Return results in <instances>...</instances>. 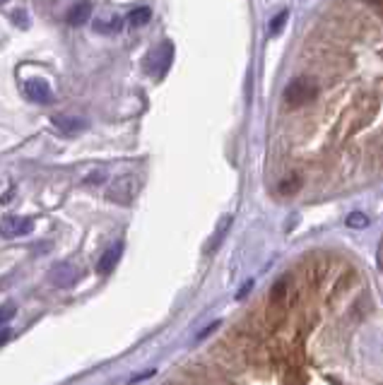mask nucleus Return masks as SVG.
Wrapping results in <instances>:
<instances>
[{
  "instance_id": "obj_13",
  "label": "nucleus",
  "mask_w": 383,
  "mask_h": 385,
  "mask_svg": "<svg viewBox=\"0 0 383 385\" xmlns=\"http://www.w3.org/2000/svg\"><path fill=\"white\" fill-rule=\"evenodd\" d=\"M299 186H301V179L296 174H292L290 179H285L280 183V192H282V195H292V192L299 188Z\"/></svg>"
},
{
  "instance_id": "obj_2",
  "label": "nucleus",
  "mask_w": 383,
  "mask_h": 385,
  "mask_svg": "<svg viewBox=\"0 0 383 385\" xmlns=\"http://www.w3.org/2000/svg\"><path fill=\"white\" fill-rule=\"evenodd\" d=\"M138 190H140V181L135 176H121V179H116L109 186L107 197L111 202H116V205H130L135 200V195H138Z\"/></svg>"
},
{
  "instance_id": "obj_9",
  "label": "nucleus",
  "mask_w": 383,
  "mask_h": 385,
  "mask_svg": "<svg viewBox=\"0 0 383 385\" xmlns=\"http://www.w3.org/2000/svg\"><path fill=\"white\" fill-rule=\"evenodd\" d=\"M92 17V3L89 0H80L78 5H73L68 12V24H73V27H78V24L87 22V19Z\"/></svg>"
},
{
  "instance_id": "obj_20",
  "label": "nucleus",
  "mask_w": 383,
  "mask_h": 385,
  "mask_svg": "<svg viewBox=\"0 0 383 385\" xmlns=\"http://www.w3.org/2000/svg\"><path fill=\"white\" fill-rule=\"evenodd\" d=\"M0 3H3V0H0Z\"/></svg>"
},
{
  "instance_id": "obj_12",
  "label": "nucleus",
  "mask_w": 383,
  "mask_h": 385,
  "mask_svg": "<svg viewBox=\"0 0 383 385\" xmlns=\"http://www.w3.org/2000/svg\"><path fill=\"white\" fill-rule=\"evenodd\" d=\"M15 313H17L15 301H5L3 306H0V328H8V323L15 318Z\"/></svg>"
},
{
  "instance_id": "obj_14",
  "label": "nucleus",
  "mask_w": 383,
  "mask_h": 385,
  "mask_svg": "<svg viewBox=\"0 0 383 385\" xmlns=\"http://www.w3.org/2000/svg\"><path fill=\"white\" fill-rule=\"evenodd\" d=\"M366 224H369V217L362 215V212H352L347 217V226H352V229H364Z\"/></svg>"
},
{
  "instance_id": "obj_6",
  "label": "nucleus",
  "mask_w": 383,
  "mask_h": 385,
  "mask_svg": "<svg viewBox=\"0 0 383 385\" xmlns=\"http://www.w3.org/2000/svg\"><path fill=\"white\" fill-rule=\"evenodd\" d=\"M171 44H164V46H159L157 51H154L152 55H150V63H148V70L152 75H164L166 73V68H169V63H171Z\"/></svg>"
},
{
  "instance_id": "obj_19",
  "label": "nucleus",
  "mask_w": 383,
  "mask_h": 385,
  "mask_svg": "<svg viewBox=\"0 0 383 385\" xmlns=\"http://www.w3.org/2000/svg\"><path fill=\"white\" fill-rule=\"evenodd\" d=\"M366 3L374 5V8H379V10H383V0H366Z\"/></svg>"
},
{
  "instance_id": "obj_1",
  "label": "nucleus",
  "mask_w": 383,
  "mask_h": 385,
  "mask_svg": "<svg viewBox=\"0 0 383 385\" xmlns=\"http://www.w3.org/2000/svg\"><path fill=\"white\" fill-rule=\"evenodd\" d=\"M319 96V84L309 78H299L294 82L287 84L285 89V101L287 106H301V104H309Z\"/></svg>"
},
{
  "instance_id": "obj_16",
  "label": "nucleus",
  "mask_w": 383,
  "mask_h": 385,
  "mask_svg": "<svg viewBox=\"0 0 383 385\" xmlns=\"http://www.w3.org/2000/svg\"><path fill=\"white\" fill-rule=\"evenodd\" d=\"M285 19H287V12L277 15V17L273 19V24H270V32H273V34L280 32V27H285Z\"/></svg>"
},
{
  "instance_id": "obj_10",
  "label": "nucleus",
  "mask_w": 383,
  "mask_h": 385,
  "mask_svg": "<svg viewBox=\"0 0 383 385\" xmlns=\"http://www.w3.org/2000/svg\"><path fill=\"white\" fill-rule=\"evenodd\" d=\"M53 123H55V128H60L63 133H68V135H75L84 128V120L75 118V116H55Z\"/></svg>"
},
{
  "instance_id": "obj_3",
  "label": "nucleus",
  "mask_w": 383,
  "mask_h": 385,
  "mask_svg": "<svg viewBox=\"0 0 383 385\" xmlns=\"http://www.w3.org/2000/svg\"><path fill=\"white\" fill-rule=\"evenodd\" d=\"M34 231V220L32 217H19V215H8L0 224V234L5 239H17V236H27Z\"/></svg>"
},
{
  "instance_id": "obj_11",
  "label": "nucleus",
  "mask_w": 383,
  "mask_h": 385,
  "mask_svg": "<svg viewBox=\"0 0 383 385\" xmlns=\"http://www.w3.org/2000/svg\"><path fill=\"white\" fill-rule=\"evenodd\" d=\"M150 17H152V10L150 8H135L133 12L128 15V24L130 27H143V24L150 22Z\"/></svg>"
},
{
  "instance_id": "obj_4",
  "label": "nucleus",
  "mask_w": 383,
  "mask_h": 385,
  "mask_svg": "<svg viewBox=\"0 0 383 385\" xmlns=\"http://www.w3.org/2000/svg\"><path fill=\"white\" fill-rule=\"evenodd\" d=\"M78 280H80V270L73 265V262H55V265L51 267V272H48V282L58 289L73 287Z\"/></svg>"
},
{
  "instance_id": "obj_17",
  "label": "nucleus",
  "mask_w": 383,
  "mask_h": 385,
  "mask_svg": "<svg viewBox=\"0 0 383 385\" xmlns=\"http://www.w3.org/2000/svg\"><path fill=\"white\" fill-rule=\"evenodd\" d=\"M10 337H12V330H10V328H0V347H3Z\"/></svg>"
},
{
  "instance_id": "obj_7",
  "label": "nucleus",
  "mask_w": 383,
  "mask_h": 385,
  "mask_svg": "<svg viewBox=\"0 0 383 385\" xmlns=\"http://www.w3.org/2000/svg\"><path fill=\"white\" fill-rule=\"evenodd\" d=\"M121 253H123V243H114V246H109L107 251L102 253V258H99V262H97L99 275L114 272V267L118 265V260H121Z\"/></svg>"
},
{
  "instance_id": "obj_8",
  "label": "nucleus",
  "mask_w": 383,
  "mask_h": 385,
  "mask_svg": "<svg viewBox=\"0 0 383 385\" xmlns=\"http://www.w3.org/2000/svg\"><path fill=\"white\" fill-rule=\"evenodd\" d=\"M92 27L97 34H118L123 29V17L121 15H102L99 19H94Z\"/></svg>"
},
{
  "instance_id": "obj_5",
  "label": "nucleus",
  "mask_w": 383,
  "mask_h": 385,
  "mask_svg": "<svg viewBox=\"0 0 383 385\" xmlns=\"http://www.w3.org/2000/svg\"><path fill=\"white\" fill-rule=\"evenodd\" d=\"M22 92L27 94L29 101H34V104H51L53 101V92L51 87H48L46 80H27V82L22 84Z\"/></svg>"
},
{
  "instance_id": "obj_15",
  "label": "nucleus",
  "mask_w": 383,
  "mask_h": 385,
  "mask_svg": "<svg viewBox=\"0 0 383 385\" xmlns=\"http://www.w3.org/2000/svg\"><path fill=\"white\" fill-rule=\"evenodd\" d=\"M285 292H287V282H277V285L273 287V301H280L282 296H285Z\"/></svg>"
},
{
  "instance_id": "obj_18",
  "label": "nucleus",
  "mask_w": 383,
  "mask_h": 385,
  "mask_svg": "<svg viewBox=\"0 0 383 385\" xmlns=\"http://www.w3.org/2000/svg\"><path fill=\"white\" fill-rule=\"evenodd\" d=\"M12 17H15V22H17L19 27H22V24H24V27H27V15H22V12H15Z\"/></svg>"
}]
</instances>
